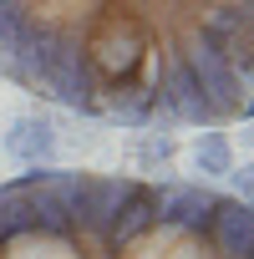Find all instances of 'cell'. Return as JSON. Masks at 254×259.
Segmentation results:
<instances>
[{
  "label": "cell",
  "instance_id": "1",
  "mask_svg": "<svg viewBox=\"0 0 254 259\" xmlns=\"http://www.w3.org/2000/svg\"><path fill=\"white\" fill-rule=\"evenodd\" d=\"M0 76L117 127L254 122V0H0Z\"/></svg>",
  "mask_w": 254,
  "mask_h": 259
},
{
  "label": "cell",
  "instance_id": "2",
  "mask_svg": "<svg viewBox=\"0 0 254 259\" xmlns=\"http://www.w3.org/2000/svg\"><path fill=\"white\" fill-rule=\"evenodd\" d=\"M0 259H254V203L183 178L26 168L0 183Z\"/></svg>",
  "mask_w": 254,
  "mask_h": 259
},
{
  "label": "cell",
  "instance_id": "3",
  "mask_svg": "<svg viewBox=\"0 0 254 259\" xmlns=\"http://www.w3.org/2000/svg\"><path fill=\"white\" fill-rule=\"evenodd\" d=\"M6 153L16 168H51L56 158V127L46 117H16L6 133Z\"/></svg>",
  "mask_w": 254,
  "mask_h": 259
},
{
  "label": "cell",
  "instance_id": "4",
  "mask_svg": "<svg viewBox=\"0 0 254 259\" xmlns=\"http://www.w3.org/2000/svg\"><path fill=\"white\" fill-rule=\"evenodd\" d=\"M188 158H193V168L203 173V183H208V178H229V168L239 163V158H234V143L219 133V127H203V133L193 138V148H188Z\"/></svg>",
  "mask_w": 254,
  "mask_h": 259
},
{
  "label": "cell",
  "instance_id": "5",
  "mask_svg": "<svg viewBox=\"0 0 254 259\" xmlns=\"http://www.w3.org/2000/svg\"><path fill=\"white\" fill-rule=\"evenodd\" d=\"M229 178H234V198L254 203V158H249V163H234V168H229Z\"/></svg>",
  "mask_w": 254,
  "mask_h": 259
},
{
  "label": "cell",
  "instance_id": "6",
  "mask_svg": "<svg viewBox=\"0 0 254 259\" xmlns=\"http://www.w3.org/2000/svg\"><path fill=\"white\" fill-rule=\"evenodd\" d=\"M244 138H249V143H254V127H249V133H244Z\"/></svg>",
  "mask_w": 254,
  "mask_h": 259
}]
</instances>
